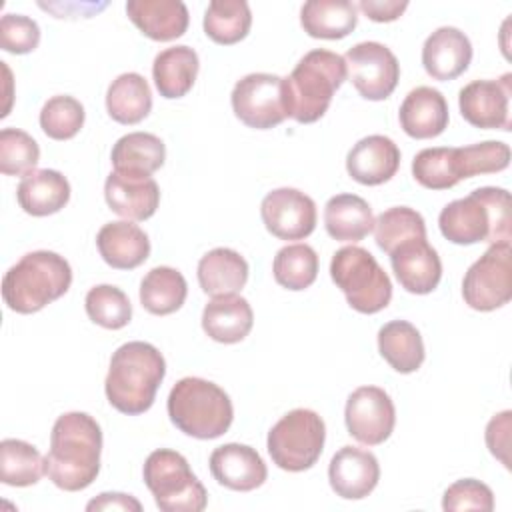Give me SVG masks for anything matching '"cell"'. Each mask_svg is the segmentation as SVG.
<instances>
[{
	"label": "cell",
	"mask_w": 512,
	"mask_h": 512,
	"mask_svg": "<svg viewBox=\"0 0 512 512\" xmlns=\"http://www.w3.org/2000/svg\"><path fill=\"white\" fill-rule=\"evenodd\" d=\"M100 454V424L86 412H66L52 426L46 474L60 490H84L100 472Z\"/></svg>",
	"instance_id": "6da1fadb"
},
{
	"label": "cell",
	"mask_w": 512,
	"mask_h": 512,
	"mask_svg": "<svg viewBox=\"0 0 512 512\" xmlns=\"http://www.w3.org/2000/svg\"><path fill=\"white\" fill-rule=\"evenodd\" d=\"M438 228L446 240L460 246L510 242V192L496 186L476 188L468 196L452 200L442 208Z\"/></svg>",
	"instance_id": "7a4b0ae2"
},
{
	"label": "cell",
	"mask_w": 512,
	"mask_h": 512,
	"mask_svg": "<svg viewBox=\"0 0 512 512\" xmlns=\"http://www.w3.org/2000/svg\"><path fill=\"white\" fill-rule=\"evenodd\" d=\"M166 376V360L148 342H126L110 358L104 390L108 402L122 414H144Z\"/></svg>",
	"instance_id": "3957f363"
},
{
	"label": "cell",
	"mask_w": 512,
	"mask_h": 512,
	"mask_svg": "<svg viewBox=\"0 0 512 512\" xmlns=\"http://www.w3.org/2000/svg\"><path fill=\"white\" fill-rule=\"evenodd\" d=\"M72 284L68 260L50 250L24 254L2 278L4 304L18 314H34L58 300Z\"/></svg>",
	"instance_id": "277c9868"
},
{
	"label": "cell",
	"mask_w": 512,
	"mask_h": 512,
	"mask_svg": "<svg viewBox=\"0 0 512 512\" xmlns=\"http://www.w3.org/2000/svg\"><path fill=\"white\" fill-rule=\"evenodd\" d=\"M346 76L348 70L344 56L324 48L306 52L294 66L292 74L284 78L290 118L300 124L320 120Z\"/></svg>",
	"instance_id": "5b68a950"
},
{
	"label": "cell",
	"mask_w": 512,
	"mask_h": 512,
	"mask_svg": "<svg viewBox=\"0 0 512 512\" xmlns=\"http://www.w3.org/2000/svg\"><path fill=\"white\" fill-rule=\"evenodd\" d=\"M166 408L170 422L198 440L222 436L234 420L230 396L218 384L198 376L178 380L168 394Z\"/></svg>",
	"instance_id": "8992f818"
},
{
	"label": "cell",
	"mask_w": 512,
	"mask_h": 512,
	"mask_svg": "<svg viewBox=\"0 0 512 512\" xmlns=\"http://www.w3.org/2000/svg\"><path fill=\"white\" fill-rule=\"evenodd\" d=\"M330 278L360 314H376L392 300V282L376 258L362 246H344L334 252Z\"/></svg>",
	"instance_id": "52a82bcc"
},
{
	"label": "cell",
	"mask_w": 512,
	"mask_h": 512,
	"mask_svg": "<svg viewBox=\"0 0 512 512\" xmlns=\"http://www.w3.org/2000/svg\"><path fill=\"white\" fill-rule=\"evenodd\" d=\"M142 476L162 512H200L208 504L206 488L190 470L188 460L176 450L160 448L150 452Z\"/></svg>",
	"instance_id": "ba28073f"
},
{
	"label": "cell",
	"mask_w": 512,
	"mask_h": 512,
	"mask_svg": "<svg viewBox=\"0 0 512 512\" xmlns=\"http://www.w3.org/2000/svg\"><path fill=\"white\" fill-rule=\"evenodd\" d=\"M326 440L324 420L308 408L284 414L268 432V454L286 472H304L322 456Z\"/></svg>",
	"instance_id": "9c48e42d"
},
{
	"label": "cell",
	"mask_w": 512,
	"mask_h": 512,
	"mask_svg": "<svg viewBox=\"0 0 512 512\" xmlns=\"http://www.w3.org/2000/svg\"><path fill=\"white\" fill-rule=\"evenodd\" d=\"M230 102L236 118L248 128L270 130L290 118L284 78L278 74H246L234 84Z\"/></svg>",
	"instance_id": "30bf717a"
},
{
	"label": "cell",
	"mask_w": 512,
	"mask_h": 512,
	"mask_svg": "<svg viewBox=\"0 0 512 512\" xmlns=\"http://www.w3.org/2000/svg\"><path fill=\"white\" fill-rule=\"evenodd\" d=\"M464 302L478 312L502 308L512 298V246L510 242L492 244L464 274Z\"/></svg>",
	"instance_id": "8fae6325"
},
{
	"label": "cell",
	"mask_w": 512,
	"mask_h": 512,
	"mask_svg": "<svg viewBox=\"0 0 512 512\" xmlns=\"http://www.w3.org/2000/svg\"><path fill=\"white\" fill-rule=\"evenodd\" d=\"M348 76L366 100H386L400 80V64L394 52L380 42H358L348 48L346 56Z\"/></svg>",
	"instance_id": "7c38bea8"
},
{
	"label": "cell",
	"mask_w": 512,
	"mask_h": 512,
	"mask_svg": "<svg viewBox=\"0 0 512 512\" xmlns=\"http://www.w3.org/2000/svg\"><path fill=\"white\" fill-rule=\"evenodd\" d=\"M344 420L352 438L366 446H378L394 430L396 408L382 388L360 386L346 400Z\"/></svg>",
	"instance_id": "4fadbf2b"
},
{
	"label": "cell",
	"mask_w": 512,
	"mask_h": 512,
	"mask_svg": "<svg viewBox=\"0 0 512 512\" xmlns=\"http://www.w3.org/2000/svg\"><path fill=\"white\" fill-rule=\"evenodd\" d=\"M266 230L280 240L308 238L316 228L314 200L296 188H276L260 204Z\"/></svg>",
	"instance_id": "5bb4252c"
},
{
	"label": "cell",
	"mask_w": 512,
	"mask_h": 512,
	"mask_svg": "<svg viewBox=\"0 0 512 512\" xmlns=\"http://www.w3.org/2000/svg\"><path fill=\"white\" fill-rule=\"evenodd\" d=\"M512 74L498 80H472L458 92L462 118L474 128L510 130Z\"/></svg>",
	"instance_id": "9a60e30c"
},
{
	"label": "cell",
	"mask_w": 512,
	"mask_h": 512,
	"mask_svg": "<svg viewBox=\"0 0 512 512\" xmlns=\"http://www.w3.org/2000/svg\"><path fill=\"white\" fill-rule=\"evenodd\" d=\"M388 256L394 276L406 292L430 294L440 284L442 262L426 238H410Z\"/></svg>",
	"instance_id": "2e32d148"
},
{
	"label": "cell",
	"mask_w": 512,
	"mask_h": 512,
	"mask_svg": "<svg viewBox=\"0 0 512 512\" xmlns=\"http://www.w3.org/2000/svg\"><path fill=\"white\" fill-rule=\"evenodd\" d=\"M328 480L336 496L344 500L366 498L380 480L378 458L370 450L342 446L330 460Z\"/></svg>",
	"instance_id": "e0dca14e"
},
{
	"label": "cell",
	"mask_w": 512,
	"mask_h": 512,
	"mask_svg": "<svg viewBox=\"0 0 512 512\" xmlns=\"http://www.w3.org/2000/svg\"><path fill=\"white\" fill-rule=\"evenodd\" d=\"M208 464L214 480L220 486L236 492L256 490L268 478L262 456L246 444L230 442L214 448Z\"/></svg>",
	"instance_id": "ac0fdd59"
},
{
	"label": "cell",
	"mask_w": 512,
	"mask_h": 512,
	"mask_svg": "<svg viewBox=\"0 0 512 512\" xmlns=\"http://www.w3.org/2000/svg\"><path fill=\"white\" fill-rule=\"evenodd\" d=\"M110 210L126 220H148L160 204V188L152 176L110 172L104 182Z\"/></svg>",
	"instance_id": "d6986e66"
},
{
	"label": "cell",
	"mask_w": 512,
	"mask_h": 512,
	"mask_svg": "<svg viewBox=\"0 0 512 512\" xmlns=\"http://www.w3.org/2000/svg\"><path fill=\"white\" fill-rule=\"evenodd\" d=\"M400 168V148L392 138L370 134L358 140L348 156L346 170L352 180L364 186H378L388 182Z\"/></svg>",
	"instance_id": "ffe728a7"
},
{
	"label": "cell",
	"mask_w": 512,
	"mask_h": 512,
	"mask_svg": "<svg viewBox=\"0 0 512 512\" xmlns=\"http://www.w3.org/2000/svg\"><path fill=\"white\" fill-rule=\"evenodd\" d=\"M472 62V44L468 36L454 26H440L422 46V66L434 80H454L468 70Z\"/></svg>",
	"instance_id": "44dd1931"
},
{
	"label": "cell",
	"mask_w": 512,
	"mask_h": 512,
	"mask_svg": "<svg viewBox=\"0 0 512 512\" xmlns=\"http://www.w3.org/2000/svg\"><path fill=\"white\" fill-rule=\"evenodd\" d=\"M398 120L402 130L416 140L440 136L450 120L448 102L440 90L432 86H418L410 90L400 104Z\"/></svg>",
	"instance_id": "7402d4cb"
},
{
	"label": "cell",
	"mask_w": 512,
	"mask_h": 512,
	"mask_svg": "<svg viewBox=\"0 0 512 512\" xmlns=\"http://www.w3.org/2000/svg\"><path fill=\"white\" fill-rule=\"evenodd\" d=\"M96 246L102 260L116 270L138 268L150 256L146 232L130 220L104 224L96 234Z\"/></svg>",
	"instance_id": "603a6c76"
},
{
	"label": "cell",
	"mask_w": 512,
	"mask_h": 512,
	"mask_svg": "<svg viewBox=\"0 0 512 512\" xmlns=\"http://www.w3.org/2000/svg\"><path fill=\"white\" fill-rule=\"evenodd\" d=\"M126 14L150 40L170 42L188 28V8L180 0H128Z\"/></svg>",
	"instance_id": "cb8c5ba5"
},
{
	"label": "cell",
	"mask_w": 512,
	"mask_h": 512,
	"mask_svg": "<svg viewBox=\"0 0 512 512\" xmlns=\"http://www.w3.org/2000/svg\"><path fill=\"white\" fill-rule=\"evenodd\" d=\"M254 324V312L246 298L238 294L216 296L202 310V330L220 344L244 340Z\"/></svg>",
	"instance_id": "d4e9b609"
},
{
	"label": "cell",
	"mask_w": 512,
	"mask_h": 512,
	"mask_svg": "<svg viewBox=\"0 0 512 512\" xmlns=\"http://www.w3.org/2000/svg\"><path fill=\"white\" fill-rule=\"evenodd\" d=\"M16 198L30 216H50L60 212L70 200V182L58 170L42 168L22 176Z\"/></svg>",
	"instance_id": "484cf974"
},
{
	"label": "cell",
	"mask_w": 512,
	"mask_h": 512,
	"mask_svg": "<svg viewBox=\"0 0 512 512\" xmlns=\"http://www.w3.org/2000/svg\"><path fill=\"white\" fill-rule=\"evenodd\" d=\"M200 60L190 46H172L156 54L152 64V78L160 96L174 100L186 96L198 76Z\"/></svg>",
	"instance_id": "4316f807"
},
{
	"label": "cell",
	"mask_w": 512,
	"mask_h": 512,
	"mask_svg": "<svg viewBox=\"0 0 512 512\" xmlns=\"http://www.w3.org/2000/svg\"><path fill=\"white\" fill-rule=\"evenodd\" d=\"M246 280L248 262L232 248H214L198 262V284L212 298L240 292Z\"/></svg>",
	"instance_id": "83f0119b"
},
{
	"label": "cell",
	"mask_w": 512,
	"mask_h": 512,
	"mask_svg": "<svg viewBox=\"0 0 512 512\" xmlns=\"http://www.w3.org/2000/svg\"><path fill=\"white\" fill-rule=\"evenodd\" d=\"M326 232L338 242H360L374 230L370 204L356 194H336L324 206Z\"/></svg>",
	"instance_id": "f1b7e54d"
},
{
	"label": "cell",
	"mask_w": 512,
	"mask_h": 512,
	"mask_svg": "<svg viewBox=\"0 0 512 512\" xmlns=\"http://www.w3.org/2000/svg\"><path fill=\"white\" fill-rule=\"evenodd\" d=\"M300 24L312 38H344L358 24L356 4L350 0H310L300 10Z\"/></svg>",
	"instance_id": "f546056e"
},
{
	"label": "cell",
	"mask_w": 512,
	"mask_h": 512,
	"mask_svg": "<svg viewBox=\"0 0 512 512\" xmlns=\"http://www.w3.org/2000/svg\"><path fill=\"white\" fill-rule=\"evenodd\" d=\"M380 356L400 374L416 372L424 358V342L418 328L406 320L386 322L378 330Z\"/></svg>",
	"instance_id": "4dcf8cb0"
},
{
	"label": "cell",
	"mask_w": 512,
	"mask_h": 512,
	"mask_svg": "<svg viewBox=\"0 0 512 512\" xmlns=\"http://www.w3.org/2000/svg\"><path fill=\"white\" fill-rule=\"evenodd\" d=\"M110 160L116 172L150 176L162 168L166 160V146L156 134L130 132L116 140Z\"/></svg>",
	"instance_id": "1f68e13d"
},
{
	"label": "cell",
	"mask_w": 512,
	"mask_h": 512,
	"mask_svg": "<svg viewBox=\"0 0 512 512\" xmlns=\"http://www.w3.org/2000/svg\"><path fill=\"white\" fill-rule=\"evenodd\" d=\"M106 110L118 124H138L152 110V92L146 78L138 72H124L106 92Z\"/></svg>",
	"instance_id": "d6a6232c"
},
{
	"label": "cell",
	"mask_w": 512,
	"mask_h": 512,
	"mask_svg": "<svg viewBox=\"0 0 512 512\" xmlns=\"http://www.w3.org/2000/svg\"><path fill=\"white\" fill-rule=\"evenodd\" d=\"M186 296V278L170 266L152 268L140 282V304L154 316H168L180 310Z\"/></svg>",
	"instance_id": "836d02e7"
},
{
	"label": "cell",
	"mask_w": 512,
	"mask_h": 512,
	"mask_svg": "<svg viewBox=\"0 0 512 512\" xmlns=\"http://www.w3.org/2000/svg\"><path fill=\"white\" fill-rule=\"evenodd\" d=\"M252 26V12L246 0H212L204 12V32L216 44L244 40Z\"/></svg>",
	"instance_id": "e575fe53"
},
{
	"label": "cell",
	"mask_w": 512,
	"mask_h": 512,
	"mask_svg": "<svg viewBox=\"0 0 512 512\" xmlns=\"http://www.w3.org/2000/svg\"><path fill=\"white\" fill-rule=\"evenodd\" d=\"M46 474V458L24 440L6 438L0 442V480L6 486H32Z\"/></svg>",
	"instance_id": "d590c367"
},
{
	"label": "cell",
	"mask_w": 512,
	"mask_h": 512,
	"mask_svg": "<svg viewBox=\"0 0 512 512\" xmlns=\"http://www.w3.org/2000/svg\"><path fill=\"white\" fill-rule=\"evenodd\" d=\"M412 176L428 190L454 188L460 180H464L458 148L436 146L420 150L412 160Z\"/></svg>",
	"instance_id": "8d00e7d4"
},
{
	"label": "cell",
	"mask_w": 512,
	"mask_h": 512,
	"mask_svg": "<svg viewBox=\"0 0 512 512\" xmlns=\"http://www.w3.org/2000/svg\"><path fill=\"white\" fill-rule=\"evenodd\" d=\"M274 280L286 290H304L318 276V254L308 244H288L280 248L272 262Z\"/></svg>",
	"instance_id": "74e56055"
},
{
	"label": "cell",
	"mask_w": 512,
	"mask_h": 512,
	"mask_svg": "<svg viewBox=\"0 0 512 512\" xmlns=\"http://www.w3.org/2000/svg\"><path fill=\"white\" fill-rule=\"evenodd\" d=\"M374 238L378 248L390 254L410 238H426V222L414 208L394 206L374 220Z\"/></svg>",
	"instance_id": "f35d334b"
},
{
	"label": "cell",
	"mask_w": 512,
	"mask_h": 512,
	"mask_svg": "<svg viewBox=\"0 0 512 512\" xmlns=\"http://www.w3.org/2000/svg\"><path fill=\"white\" fill-rule=\"evenodd\" d=\"M84 306L88 318L108 330H120L132 318V304L128 296L110 284H98L90 288Z\"/></svg>",
	"instance_id": "ab89813d"
},
{
	"label": "cell",
	"mask_w": 512,
	"mask_h": 512,
	"mask_svg": "<svg viewBox=\"0 0 512 512\" xmlns=\"http://www.w3.org/2000/svg\"><path fill=\"white\" fill-rule=\"evenodd\" d=\"M84 106L68 94H58L46 100L40 110V128L52 140H70L84 126Z\"/></svg>",
	"instance_id": "60d3db41"
},
{
	"label": "cell",
	"mask_w": 512,
	"mask_h": 512,
	"mask_svg": "<svg viewBox=\"0 0 512 512\" xmlns=\"http://www.w3.org/2000/svg\"><path fill=\"white\" fill-rule=\"evenodd\" d=\"M40 148L36 140L18 128L0 130V172L6 176H26L36 170Z\"/></svg>",
	"instance_id": "b9f144b4"
},
{
	"label": "cell",
	"mask_w": 512,
	"mask_h": 512,
	"mask_svg": "<svg viewBox=\"0 0 512 512\" xmlns=\"http://www.w3.org/2000/svg\"><path fill=\"white\" fill-rule=\"evenodd\" d=\"M462 176L472 178L478 174H496L508 168L510 148L498 140H486L458 148Z\"/></svg>",
	"instance_id": "7bdbcfd3"
},
{
	"label": "cell",
	"mask_w": 512,
	"mask_h": 512,
	"mask_svg": "<svg viewBox=\"0 0 512 512\" xmlns=\"http://www.w3.org/2000/svg\"><path fill=\"white\" fill-rule=\"evenodd\" d=\"M442 508L446 512L458 510H480L492 512L494 510V494L490 486L474 478H462L450 484L442 498Z\"/></svg>",
	"instance_id": "ee69618b"
},
{
	"label": "cell",
	"mask_w": 512,
	"mask_h": 512,
	"mask_svg": "<svg viewBox=\"0 0 512 512\" xmlns=\"http://www.w3.org/2000/svg\"><path fill=\"white\" fill-rule=\"evenodd\" d=\"M40 44V26L24 14H4L0 20V48L10 54H28Z\"/></svg>",
	"instance_id": "f6af8a7d"
},
{
	"label": "cell",
	"mask_w": 512,
	"mask_h": 512,
	"mask_svg": "<svg viewBox=\"0 0 512 512\" xmlns=\"http://www.w3.org/2000/svg\"><path fill=\"white\" fill-rule=\"evenodd\" d=\"M510 428H512V412L504 410L494 414L486 426V446L492 456H496L504 468H510Z\"/></svg>",
	"instance_id": "bcb514c9"
},
{
	"label": "cell",
	"mask_w": 512,
	"mask_h": 512,
	"mask_svg": "<svg viewBox=\"0 0 512 512\" xmlns=\"http://www.w3.org/2000/svg\"><path fill=\"white\" fill-rule=\"evenodd\" d=\"M358 8L374 22H392L408 8L406 0H360Z\"/></svg>",
	"instance_id": "7dc6e473"
},
{
	"label": "cell",
	"mask_w": 512,
	"mask_h": 512,
	"mask_svg": "<svg viewBox=\"0 0 512 512\" xmlns=\"http://www.w3.org/2000/svg\"><path fill=\"white\" fill-rule=\"evenodd\" d=\"M86 510H134V512H140L142 504L130 494L102 492L100 496H96L94 500H90L86 504Z\"/></svg>",
	"instance_id": "c3c4849f"
}]
</instances>
